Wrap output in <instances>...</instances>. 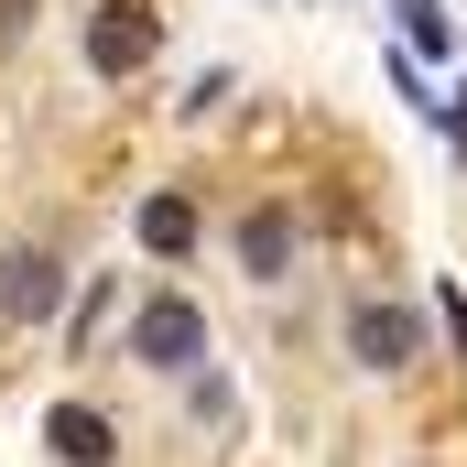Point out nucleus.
I'll list each match as a JSON object with an SVG mask.
<instances>
[{
    "label": "nucleus",
    "mask_w": 467,
    "mask_h": 467,
    "mask_svg": "<svg viewBox=\"0 0 467 467\" xmlns=\"http://www.w3.org/2000/svg\"><path fill=\"white\" fill-rule=\"evenodd\" d=\"M130 358H141V369H163V380H174V369H196V358H207V305L152 294V305L130 316Z\"/></svg>",
    "instance_id": "nucleus-1"
},
{
    "label": "nucleus",
    "mask_w": 467,
    "mask_h": 467,
    "mask_svg": "<svg viewBox=\"0 0 467 467\" xmlns=\"http://www.w3.org/2000/svg\"><path fill=\"white\" fill-rule=\"evenodd\" d=\"M152 44H163V22H152L141 0H99V11H88V66H99V77H141Z\"/></svg>",
    "instance_id": "nucleus-2"
},
{
    "label": "nucleus",
    "mask_w": 467,
    "mask_h": 467,
    "mask_svg": "<svg viewBox=\"0 0 467 467\" xmlns=\"http://www.w3.org/2000/svg\"><path fill=\"white\" fill-rule=\"evenodd\" d=\"M348 348H358V369H413V358H424V316L369 294V305L348 316Z\"/></svg>",
    "instance_id": "nucleus-3"
},
{
    "label": "nucleus",
    "mask_w": 467,
    "mask_h": 467,
    "mask_svg": "<svg viewBox=\"0 0 467 467\" xmlns=\"http://www.w3.org/2000/svg\"><path fill=\"white\" fill-rule=\"evenodd\" d=\"M66 305V261L55 250H0V316L11 327H44Z\"/></svg>",
    "instance_id": "nucleus-4"
},
{
    "label": "nucleus",
    "mask_w": 467,
    "mask_h": 467,
    "mask_svg": "<svg viewBox=\"0 0 467 467\" xmlns=\"http://www.w3.org/2000/svg\"><path fill=\"white\" fill-rule=\"evenodd\" d=\"M239 272L250 283H283L294 272V207H250L239 218Z\"/></svg>",
    "instance_id": "nucleus-5"
},
{
    "label": "nucleus",
    "mask_w": 467,
    "mask_h": 467,
    "mask_svg": "<svg viewBox=\"0 0 467 467\" xmlns=\"http://www.w3.org/2000/svg\"><path fill=\"white\" fill-rule=\"evenodd\" d=\"M44 446H55L66 467H109V457H119L109 413H88V402H55V413H44Z\"/></svg>",
    "instance_id": "nucleus-6"
},
{
    "label": "nucleus",
    "mask_w": 467,
    "mask_h": 467,
    "mask_svg": "<svg viewBox=\"0 0 467 467\" xmlns=\"http://www.w3.org/2000/svg\"><path fill=\"white\" fill-rule=\"evenodd\" d=\"M130 229H141L152 261H185V250H196V196H141V218H130Z\"/></svg>",
    "instance_id": "nucleus-7"
},
{
    "label": "nucleus",
    "mask_w": 467,
    "mask_h": 467,
    "mask_svg": "<svg viewBox=\"0 0 467 467\" xmlns=\"http://www.w3.org/2000/svg\"><path fill=\"white\" fill-rule=\"evenodd\" d=\"M402 33H413L424 55H446V11H435V0H413V11H402Z\"/></svg>",
    "instance_id": "nucleus-8"
},
{
    "label": "nucleus",
    "mask_w": 467,
    "mask_h": 467,
    "mask_svg": "<svg viewBox=\"0 0 467 467\" xmlns=\"http://www.w3.org/2000/svg\"><path fill=\"white\" fill-rule=\"evenodd\" d=\"M22 22H33V0H0V33H22Z\"/></svg>",
    "instance_id": "nucleus-9"
}]
</instances>
